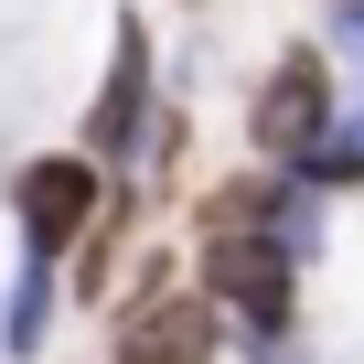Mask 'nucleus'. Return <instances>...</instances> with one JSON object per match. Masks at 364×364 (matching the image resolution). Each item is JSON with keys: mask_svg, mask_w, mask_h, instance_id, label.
Listing matches in <instances>:
<instances>
[{"mask_svg": "<svg viewBox=\"0 0 364 364\" xmlns=\"http://www.w3.org/2000/svg\"><path fill=\"white\" fill-rule=\"evenodd\" d=\"M332 11H353V0H332Z\"/></svg>", "mask_w": 364, "mask_h": 364, "instance_id": "1a4fd4ad", "label": "nucleus"}, {"mask_svg": "<svg viewBox=\"0 0 364 364\" xmlns=\"http://www.w3.org/2000/svg\"><path fill=\"white\" fill-rule=\"evenodd\" d=\"M43 332H54V257H22L11 311H0V353H11V364H33V353H43Z\"/></svg>", "mask_w": 364, "mask_h": 364, "instance_id": "423d86ee", "label": "nucleus"}, {"mask_svg": "<svg viewBox=\"0 0 364 364\" xmlns=\"http://www.w3.org/2000/svg\"><path fill=\"white\" fill-rule=\"evenodd\" d=\"M107 161H86V150H43V161H22L11 171V215H22V257H65V247H86V225L107 215Z\"/></svg>", "mask_w": 364, "mask_h": 364, "instance_id": "f03ea898", "label": "nucleus"}, {"mask_svg": "<svg viewBox=\"0 0 364 364\" xmlns=\"http://www.w3.org/2000/svg\"><path fill=\"white\" fill-rule=\"evenodd\" d=\"M321 139H332V54H321V43H289V54L257 75V97H247V150H257L268 171H300Z\"/></svg>", "mask_w": 364, "mask_h": 364, "instance_id": "f257e3e1", "label": "nucleus"}, {"mask_svg": "<svg viewBox=\"0 0 364 364\" xmlns=\"http://www.w3.org/2000/svg\"><path fill=\"white\" fill-rule=\"evenodd\" d=\"M343 54L364 65V0H353V11H343Z\"/></svg>", "mask_w": 364, "mask_h": 364, "instance_id": "6e6552de", "label": "nucleus"}, {"mask_svg": "<svg viewBox=\"0 0 364 364\" xmlns=\"http://www.w3.org/2000/svg\"><path fill=\"white\" fill-rule=\"evenodd\" d=\"M225 353V311L204 289H139L107 321V364H215Z\"/></svg>", "mask_w": 364, "mask_h": 364, "instance_id": "7ed1b4c3", "label": "nucleus"}, {"mask_svg": "<svg viewBox=\"0 0 364 364\" xmlns=\"http://www.w3.org/2000/svg\"><path fill=\"white\" fill-rule=\"evenodd\" d=\"M300 182H311V193H332V182H364V107H353V118H332V139L300 161Z\"/></svg>", "mask_w": 364, "mask_h": 364, "instance_id": "0eeeda50", "label": "nucleus"}, {"mask_svg": "<svg viewBox=\"0 0 364 364\" xmlns=\"http://www.w3.org/2000/svg\"><path fill=\"white\" fill-rule=\"evenodd\" d=\"M161 118H150V33L118 11V54H107V86H97V107H86V161H118V150H139Z\"/></svg>", "mask_w": 364, "mask_h": 364, "instance_id": "20e7f679", "label": "nucleus"}, {"mask_svg": "<svg viewBox=\"0 0 364 364\" xmlns=\"http://www.w3.org/2000/svg\"><path fill=\"white\" fill-rule=\"evenodd\" d=\"M129 236H139V193L118 182V193H107V215H97V225H86V247H75V300H107V279H118Z\"/></svg>", "mask_w": 364, "mask_h": 364, "instance_id": "39448f33", "label": "nucleus"}]
</instances>
